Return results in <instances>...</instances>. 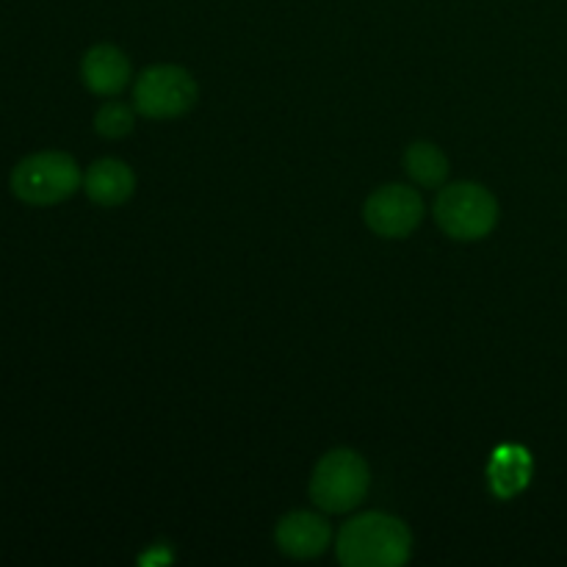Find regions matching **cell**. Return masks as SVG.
Here are the masks:
<instances>
[{
	"label": "cell",
	"mask_w": 567,
	"mask_h": 567,
	"mask_svg": "<svg viewBox=\"0 0 567 567\" xmlns=\"http://www.w3.org/2000/svg\"><path fill=\"white\" fill-rule=\"evenodd\" d=\"M435 221L454 241H480L498 225V199L480 183H452L437 194Z\"/></svg>",
	"instance_id": "obj_4"
},
{
	"label": "cell",
	"mask_w": 567,
	"mask_h": 567,
	"mask_svg": "<svg viewBox=\"0 0 567 567\" xmlns=\"http://www.w3.org/2000/svg\"><path fill=\"white\" fill-rule=\"evenodd\" d=\"M83 186L75 158L59 150L22 158L11 172V192L28 205H55L70 199Z\"/></svg>",
	"instance_id": "obj_3"
},
{
	"label": "cell",
	"mask_w": 567,
	"mask_h": 567,
	"mask_svg": "<svg viewBox=\"0 0 567 567\" xmlns=\"http://www.w3.org/2000/svg\"><path fill=\"white\" fill-rule=\"evenodd\" d=\"M371 487L369 463L352 449L327 452L310 476V502L330 515L352 513L365 502Z\"/></svg>",
	"instance_id": "obj_2"
},
{
	"label": "cell",
	"mask_w": 567,
	"mask_h": 567,
	"mask_svg": "<svg viewBox=\"0 0 567 567\" xmlns=\"http://www.w3.org/2000/svg\"><path fill=\"white\" fill-rule=\"evenodd\" d=\"M487 474H491L493 493L502 498H509L529 485L532 460L520 446H504L493 454Z\"/></svg>",
	"instance_id": "obj_10"
},
{
	"label": "cell",
	"mask_w": 567,
	"mask_h": 567,
	"mask_svg": "<svg viewBox=\"0 0 567 567\" xmlns=\"http://www.w3.org/2000/svg\"><path fill=\"white\" fill-rule=\"evenodd\" d=\"M136 109H131L127 103H105L103 109L94 116V131L103 138H125L127 133H133L136 125Z\"/></svg>",
	"instance_id": "obj_12"
},
{
	"label": "cell",
	"mask_w": 567,
	"mask_h": 567,
	"mask_svg": "<svg viewBox=\"0 0 567 567\" xmlns=\"http://www.w3.org/2000/svg\"><path fill=\"white\" fill-rule=\"evenodd\" d=\"M332 540L330 524L319 513L297 509L277 524V546L291 559H316Z\"/></svg>",
	"instance_id": "obj_7"
},
{
	"label": "cell",
	"mask_w": 567,
	"mask_h": 567,
	"mask_svg": "<svg viewBox=\"0 0 567 567\" xmlns=\"http://www.w3.org/2000/svg\"><path fill=\"white\" fill-rule=\"evenodd\" d=\"M83 188L92 203L103 205V208H116V205L127 203L136 192V175L125 161L103 158L94 161L83 175Z\"/></svg>",
	"instance_id": "obj_9"
},
{
	"label": "cell",
	"mask_w": 567,
	"mask_h": 567,
	"mask_svg": "<svg viewBox=\"0 0 567 567\" xmlns=\"http://www.w3.org/2000/svg\"><path fill=\"white\" fill-rule=\"evenodd\" d=\"M199 86L177 64L150 66L133 83V109L147 120H177L197 105Z\"/></svg>",
	"instance_id": "obj_5"
},
{
	"label": "cell",
	"mask_w": 567,
	"mask_h": 567,
	"mask_svg": "<svg viewBox=\"0 0 567 567\" xmlns=\"http://www.w3.org/2000/svg\"><path fill=\"white\" fill-rule=\"evenodd\" d=\"M363 219L380 238H408L424 221V199L415 188L391 183L365 199Z\"/></svg>",
	"instance_id": "obj_6"
},
{
	"label": "cell",
	"mask_w": 567,
	"mask_h": 567,
	"mask_svg": "<svg viewBox=\"0 0 567 567\" xmlns=\"http://www.w3.org/2000/svg\"><path fill=\"white\" fill-rule=\"evenodd\" d=\"M81 75L89 92L111 97V94H120L131 83V59L114 44H94L83 55Z\"/></svg>",
	"instance_id": "obj_8"
},
{
	"label": "cell",
	"mask_w": 567,
	"mask_h": 567,
	"mask_svg": "<svg viewBox=\"0 0 567 567\" xmlns=\"http://www.w3.org/2000/svg\"><path fill=\"white\" fill-rule=\"evenodd\" d=\"M404 172L410 181L419 183L424 188H437L446 183L449 177V158L443 155L441 147L432 142H415L410 144L404 153Z\"/></svg>",
	"instance_id": "obj_11"
},
{
	"label": "cell",
	"mask_w": 567,
	"mask_h": 567,
	"mask_svg": "<svg viewBox=\"0 0 567 567\" xmlns=\"http://www.w3.org/2000/svg\"><path fill=\"white\" fill-rule=\"evenodd\" d=\"M336 554L347 567H402L413 554V535L393 515L363 513L341 526Z\"/></svg>",
	"instance_id": "obj_1"
}]
</instances>
